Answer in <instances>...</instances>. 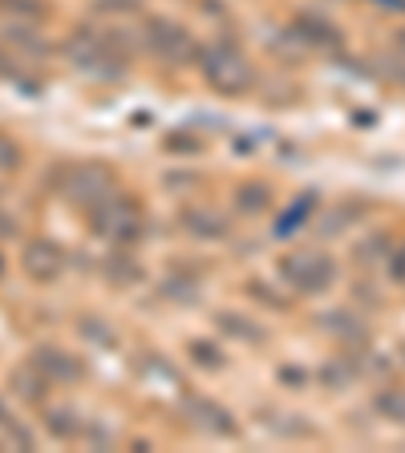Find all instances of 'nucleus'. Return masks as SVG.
<instances>
[{"label": "nucleus", "mask_w": 405, "mask_h": 453, "mask_svg": "<svg viewBox=\"0 0 405 453\" xmlns=\"http://www.w3.org/2000/svg\"><path fill=\"white\" fill-rule=\"evenodd\" d=\"M37 360H41V372H45V377H57V380H74L77 372H82V365L69 360L61 349H41Z\"/></svg>", "instance_id": "obj_10"}, {"label": "nucleus", "mask_w": 405, "mask_h": 453, "mask_svg": "<svg viewBox=\"0 0 405 453\" xmlns=\"http://www.w3.org/2000/svg\"><path fill=\"white\" fill-rule=\"evenodd\" d=\"M280 280L300 296H321L337 280V264L324 251H292L280 259Z\"/></svg>", "instance_id": "obj_2"}, {"label": "nucleus", "mask_w": 405, "mask_h": 453, "mask_svg": "<svg viewBox=\"0 0 405 453\" xmlns=\"http://www.w3.org/2000/svg\"><path fill=\"white\" fill-rule=\"evenodd\" d=\"M187 413H191V421H195L203 434H211V437H236L239 434L236 417L227 413L223 405H215V401H191Z\"/></svg>", "instance_id": "obj_6"}, {"label": "nucleus", "mask_w": 405, "mask_h": 453, "mask_svg": "<svg viewBox=\"0 0 405 453\" xmlns=\"http://www.w3.org/2000/svg\"><path fill=\"white\" fill-rule=\"evenodd\" d=\"M20 162V150L12 146L9 138H0V170H9V166H17Z\"/></svg>", "instance_id": "obj_12"}, {"label": "nucleus", "mask_w": 405, "mask_h": 453, "mask_svg": "<svg viewBox=\"0 0 405 453\" xmlns=\"http://www.w3.org/2000/svg\"><path fill=\"white\" fill-rule=\"evenodd\" d=\"M66 195L74 198V203H85V207L105 203V198L113 195L110 170H102V166H74V170H69V182H66Z\"/></svg>", "instance_id": "obj_5"}, {"label": "nucleus", "mask_w": 405, "mask_h": 453, "mask_svg": "<svg viewBox=\"0 0 405 453\" xmlns=\"http://www.w3.org/2000/svg\"><path fill=\"white\" fill-rule=\"evenodd\" d=\"M94 215H97V231H105V235L118 239V243H130V239H138L142 231H146V219H142L138 203L122 198L118 190H113L105 203H97Z\"/></svg>", "instance_id": "obj_3"}, {"label": "nucleus", "mask_w": 405, "mask_h": 453, "mask_svg": "<svg viewBox=\"0 0 405 453\" xmlns=\"http://www.w3.org/2000/svg\"><path fill=\"white\" fill-rule=\"evenodd\" d=\"M146 41H151V49L162 57V61H170V65L191 61V57L199 53L187 28H183V25H170V20H151V28H146Z\"/></svg>", "instance_id": "obj_4"}, {"label": "nucleus", "mask_w": 405, "mask_h": 453, "mask_svg": "<svg viewBox=\"0 0 405 453\" xmlns=\"http://www.w3.org/2000/svg\"><path fill=\"white\" fill-rule=\"evenodd\" d=\"M386 9H405V0H381Z\"/></svg>", "instance_id": "obj_14"}, {"label": "nucleus", "mask_w": 405, "mask_h": 453, "mask_svg": "<svg viewBox=\"0 0 405 453\" xmlns=\"http://www.w3.org/2000/svg\"><path fill=\"white\" fill-rule=\"evenodd\" d=\"M312 207H316V195H300L296 203H288V207L276 215V235H296L304 223H308V215H312Z\"/></svg>", "instance_id": "obj_8"}, {"label": "nucleus", "mask_w": 405, "mask_h": 453, "mask_svg": "<svg viewBox=\"0 0 405 453\" xmlns=\"http://www.w3.org/2000/svg\"><path fill=\"white\" fill-rule=\"evenodd\" d=\"M272 203V195H268L264 182H252V187H239V211L244 215H260V211Z\"/></svg>", "instance_id": "obj_11"}, {"label": "nucleus", "mask_w": 405, "mask_h": 453, "mask_svg": "<svg viewBox=\"0 0 405 453\" xmlns=\"http://www.w3.org/2000/svg\"><path fill=\"white\" fill-rule=\"evenodd\" d=\"M393 275H397V280H405V247L393 255Z\"/></svg>", "instance_id": "obj_13"}, {"label": "nucleus", "mask_w": 405, "mask_h": 453, "mask_svg": "<svg viewBox=\"0 0 405 453\" xmlns=\"http://www.w3.org/2000/svg\"><path fill=\"white\" fill-rule=\"evenodd\" d=\"M25 267L37 275V280H53V275L61 272V251H57L53 243H28Z\"/></svg>", "instance_id": "obj_7"}, {"label": "nucleus", "mask_w": 405, "mask_h": 453, "mask_svg": "<svg viewBox=\"0 0 405 453\" xmlns=\"http://www.w3.org/2000/svg\"><path fill=\"white\" fill-rule=\"evenodd\" d=\"M183 226H187L191 235L199 239H219L227 235V223L215 215V211H203V207H187L183 211Z\"/></svg>", "instance_id": "obj_9"}, {"label": "nucleus", "mask_w": 405, "mask_h": 453, "mask_svg": "<svg viewBox=\"0 0 405 453\" xmlns=\"http://www.w3.org/2000/svg\"><path fill=\"white\" fill-rule=\"evenodd\" d=\"M199 69H203L211 89H219L223 97L247 94L255 81V69H252V61H247V53L239 45H231V41H215V45L203 49V53H199Z\"/></svg>", "instance_id": "obj_1"}]
</instances>
